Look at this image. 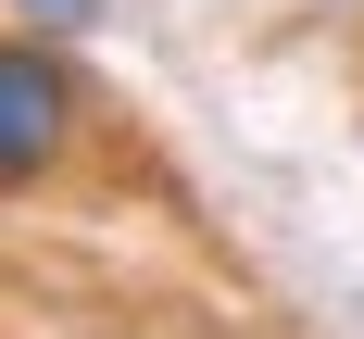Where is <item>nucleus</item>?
Masks as SVG:
<instances>
[{
    "label": "nucleus",
    "mask_w": 364,
    "mask_h": 339,
    "mask_svg": "<svg viewBox=\"0 0 364 339\" xmlns=\"http://www.w3.org/2000/svg\"><path fill=\"white\" fill-rule=\"evenodd\" d=\"M26 13H88V0H26Z\"/></svg>",
    "instance_id": "nucleus-2"
},
{
    "label": "nucleus",
    "mask_w": 364,
    "mask_h": 339,
    "mask_svg": "<svg viewBox=\"0 0 364 339\" xmlns=\"http://www.w3.org/2000/svg\"><path fill=\"white\" fill-rule=\"evenodd\" d=\"M63 139H75L63 63H50V50H26V38H0V188L50 176V163H63Z\"/></svg>",
    "instance_id": "nucleus-1"
}]
</instances>
